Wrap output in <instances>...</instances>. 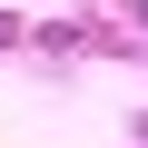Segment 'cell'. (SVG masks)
<instances>
[{
	"label": "cell",
	"mask_w": 148,
	"mask_h": 148,
	"mask_svg": "<svg viewBox=\"0 0 148 148\" xmlns=\"http://www.w3.org/2000/svg\"><path fill=\"white\" fill-rule=\"evenodd\" d=\"M0 40H10V20H0Z\"/></svg>",
	"instance_id": "obj_1"
}]
</instances>
